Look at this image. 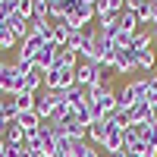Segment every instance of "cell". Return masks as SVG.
Returning <instances> with one entry per match:
<instances>
[{
  "instance_id": "1",
  "label": "cell",
  "mask_w": 157,
  "mask_h": 157,
  "mask_svg": "<svg viewBox=\"0 0 157 157\" xmlns=\"http://www.w3.org/2000/svg\"><path fill=\"white\" fill-rule=\"evenodd\" d=\"M69 88H75V69L54 66V69L44 72V91H63L66 94Z\"/></svg>"
},
{
  "instance_id": "2",
  "label": "cell",
  "mask_w": 157,
  "mask_h": 157,
  "mask_svg": "<svg viewBox=\"0 0 157 157\" xmlns=\"http://www.w3.org/2000/svg\"><path fill=\"white\" fill-rule=\"evenodd\" d=\"M22 82H25V72L16 63H6V66L0 69V94H19Z\"/></svg>"
},
{
  "instance_id": "3",
  "label": "cell",
  "mask_w": 157,
  "mask_h": 157,
  "mask_svg": "<svg viewBox=\"0 0 157 157\" xmlns=\"http://www.w3.org/2000/svg\"><path fill=\"white\" fill-rule=\"evenodd\" d=\"M98 72H101V66H98V63H85V60H78V66H75V85L88 91L91 85H94Z\"/></svg>"
},
{
  "instance_id": "4",
  "label": "cell",
  "mask_w": 157,
  "mask_h": 157,
  "mask_svg": "<svg viewBox=\"0 0 157 157\" xmlns=\"http://www.w3.org/2000/svg\"><path fill=\"white\" fill-rule=\"evenodd\" d=\"M113 72H120V75H129L132 69H138L135 66V54L132 50H116V57H113V66H110Z\"/></svg>"
},
{
  "instance_id": "5",
  "label": "cell",
  "mask_w": 157,
  "mask_h": 157,
  "mask_svg": "<svg viewBox=\"0 0 157 157\" xmlns=\"http://www.w3.org/2000/svg\"><path fill=\"white\" fill-rule=\"evenodd\" d=\"M135 129V135L145 141V148L151 151V154H157V126H151V123H138V126H132Z\"/></svg>"
},
{
  "instance_id": "6",
  "label": "cell",
  "mask_w": 157,
  "mask_h": 157,
  "mask_svg": "<svg viewBox=\"0 0 157 157\" xmlns=\"http://www.w3.org/2000/svg\"><path fill=\"white\" fill-rule=\"evenodd\" d=\"M35 66L41 69V72L54 69V66H57V47H54V44H44L41 50H38V57H35Z\"/></svg>"
},
{
  "instance_id": "7",
  "label": "cell",
  "mask_w": 157,
  "mask_h": 157,
  "mask_svg": "<svg viewBox=\"0 0 157 157\" xmlns=\"http://www.w3.org/2000/svg\"><path fill=\"white\" fill-rule=\"evenodd\" d=\"M107 132H110V129H107V123H104V120H94V123L88 126V135H85V141H88V145H98V148H104V141H107Z\"/></svg>"
},
{
  "instance_id": "8",
  "label": "cell",
  "mask_w": 157,
  "mask_h": 157,
  "mask_svg": "<svg viewBox=\"0 0 157 157\" xmlns=\"http://www.w3.org/2000/svg\"><path fill=\"white\" fill-rule=\"evenodd\" d=\"M41 85H44V72H41V69H38L35 63H32V66L25 69V82H22V91H29V94H38V88H41Z\"/></svg>"
},
{
  "instance_id": "9",
  "label": "cell",
  "mask_w": 157,
  "mask_h": 157,
  "mask_svg": "<svg viewBox=\"0 0 157 157\" xmlns=\"http://www.w3.org/2000/svg\"><path fill=\"white\" fill-rule=\"evenodd\" d=\"M66 101H69L72 113H82V110H88V91H85V88H78V85L66 91Z\"/></svg>"
},
{
  "instance_id": "10",
  "label": "cell",
  "mask_w": 157,
  "mask_h": 157,
  "mask_svg": "<svg viewBox=\"0 0 157 157\" xmlns=\"http://www.w3.org/2000/svg\"><path fill=\"white\" fill-rule=\"evenodd\" d=\"M16 126L22 129V132H38V129H41V116H38L35 110H22L16 116Z\"/></svg>"
},
{
  "instance_id": "11",
  "label": "cell",
  "mask_w": 157,
  "mask_h": 157,
  "mask_svg": "<svg viewBox=\"0 0 157 157\" xmlns=\"http://www.w3.org/2000/svg\"><path fill=\"white\" fill-rule=\"evenodd\" d=\"M120 29L129 32V35L141 32V22H138V16H135V10H123V13H120Z\"/></svg>"
},
{
  "instance_id": "12",
  "label": "cell",
  "mask_w": 157,
  "mask_h": 157,
  "mask_svg": "<svg viewBox=\"0 0 157 157\" xmlns=\"http://www.w3.org/2000/svg\"><path fill=\"white\" fill-rule=\"evenodd\" d=\"M22 141H25V132L16 126V120H10L3 126V145H22Z\"/></svg>"
},
{
  "instance_id": "13",
  "label": "cell",
  "mask_w": 157,
  "mask_h": 157,
  "mask_svg": "<svg viewBox=\"0 0 157 157\" xmlns=\"http://www.w3.org/2000/svg\"><path fill=\"white\" fill-rule=\"evenodd\" d=\"M57 66L75 69V66H78V54H75V50H69V47H57Z\"/></svg>"
},
{
  "instance_id": "14",
  "label": "cell",
  "mask_w": 157,
  "mask_h": 157,
  "mask_svg": "<svg viewBox=\"0 0 157 157\" xmlns=\"http://www.w3.org/2000/svg\"><path fill=\"white\" fill-rule=\"evenodd\" d=\"M69 157H94V148L85 138H69Z\"/></svg>"
},
{
  "instance_id": "15",
  "label": "cell",
  "mask_w": 157,
  "mask_h": 157,
  "mask_svg": "<svg viewBox=\"0 0 157 157\" xmlns=\"http://www.w3.org/2000/svg\"><path fill=\"white\" fill-rule=\"evenodd\" d=\"M148 120H151V107H148L145 101L135 104V107L129 110V126H138V123H148Z\"/></svg>"
},
{
  "instance_id": "16",
  "label": "cell",
  "mask_w": 157,
  "mask_h": 157,
  "mask_svg": "<svg viewBox=\"0 0 157 157\" xmlns=\"http://www.w3.org/2000/svg\"><path fill=\"white\" fill-rule=\"evenodd\" d=\"M154 44V38H151V29L145 32V29H141V32H135V38H132V47H129V50H132V54H141V50H148Z\"/></svg>"
},
{
  "instance_id": "17",
  "label": "cell",
  "mask_w": 157,
  "mask_h": 157,
  "mask_svg": "<svg viewBox=\"0 0 157 157\" xmlns=\"http://www.w3.org/2000/svg\"><path fill=\"white\" fill-rule=\"evenodd\" d=\"M154 63H157L154 47H148V50H141V54H135V66H138L141 72H151V69H154Z\"/></svg>"
},
{
  "instance_id": "18",
  "label": "cell",
  "mask_w": 157,
  "mask_h": 157,
  "mask_svg": "<svg viewBox=\"0 0 157 157\" xmlns=\"http://www.w3.org/2000/svg\"><path fill=\"white\" fill-rule=\"evenodd\" d=\"M98 29L107 35L110 41H116V35L123 32V29H120V16H107V19H101V25H98Z\"/></svg>"
},
{
  "instance_id": "19",
  "label": "cell",
  "mask_w": 157,
  "mask_h": 157,
  "mask_svg": "<svg viewBox=\"0 0 157 157\" xmlns=\"http://www.w3.org/2000/svg\"><path fill=\"white\" fill-rule=\"evenodd\" d=\"M16 44H19V38L10 32V25H6V22H0V54H3V50H13Z\"/></svg>"
},
{
  "instance_id": "20",
  "label": "cell",
  "mask_w": 157,
  "mask_h": 157,
  "mask_svg": "<svg viewBox=\"0 0 157 157\" xmlns=\"http://www.w3.org/2000/svg\"><path fill=\"white\" fill-rule=\"evenodd\" d=\"M135 16L141 25H151L154 22V10H151V0H141V3H135Z\"/></svg>"
},
{
  "instance_id": "21",
  "label": "cell",
  "mask_w": 157,
  "mask_h": 157,
  "mask_svg": "<svg viewBox=\"0 0 157 157\" xmlns=\"http://www.w3.org/2000/svg\"><path fill=\"white\" fill-rule=\"evenodd\" d=\"M75 13H78V19L85 22V29L91 25V19H98V13H94V3H91V0H88V3H78V6H75Z\"/></svg>"
},
{
  "instance_id": "22",
  "label": "cell",
  "mask_w": 157,
  "mask_h": 157,
  "mask_svg": "<svg viewBox=\"0 0 157 157\" xmlns=\"http://www.w3.org/2000/svg\"><path fill=\"white\" fill-rule=\"evenodd\" d=\"M85 38H88V29H78V32H69V38H66V47H69V50H75V54H78V47L85 44Z\"/></svg>"
},
{
  "instance_id": "23",
  "label": "cell",
  "mask_w": 157,
  "mask_h": 157,
  "mask_svg": "<svg viewBox=\"0 0 157 157\" xmlns=\"http://www.w3.org/2000/svg\"><path fill=\"white\" fill-rule=\"evenodd\" d=\"M47 157H69V138H60V141H57V148L50 151Z\"/></svg>"
},
{
  "instance_id": "24",
  "label": "cell",
  "mask_w": 157,
  "mask_h": 157,
  "mask_svg": "<svg viewBox=\"0 0 157 157\" xmlns=\"http://www.w3.org/2000/svg\"><path fill=\"white\" fill-rule=\"evenodd\" d=\"M3 157H29V151H25V145H6Z\"/></svg>"
},
{
  "instance_id": "25",
  "label": "cell",
  "mask_w": 157,
  "mask_h": 157,
  "mask_svg": "<svg viewBox=\"0 0 157 157\" xmlns=\"http://www.w3.org/2000/svg\"><path fill=\"white\" fill-rule=\"evenodd\" d=\"M132 38H135V35H129V32H120V35H116V41H113V44L120 47V50H129V47H132Z\"/></svg>"
},
{
  "instance_id": "26",
  "label": "cell",
  "mask_w": 157,
  "mask_h": 157,
  "mask_svg": "<svg viewBox=\"0 0 157 157\" xmlns=\"http://www.w3.org/2000/svg\"><path fill=\"white\" fill-rule=\"evenodd\" d=\"M151 38H154V41H157V22L151 25Z\"/></svg>"
},
{
  "instance_id": "27",
  "label": "cell",
  "mask_w": 157,
  "mask_h": 157,
  "mask_svg": "<svg viewBox=\"0 0 157 157\" xmlns=\"http://www.w3.org/2000/svg\"><path fill=\"white\" fill-rule=\"evenodd\" d=\"M107 157H129L126 151H116V154H107Z\"/></svg>"
},
{
  "instance_id": "28",
  "label": "cell",
  "mask_w": 157,
  "mask_h": 157,
  "mask_svg": "<svg viewBox=\"0 0 157 157\" xmlns=\"http://www.w3.org/2000/svg\"><path fill=\"white\" fill-rule=\"evenodd\" d=\"M94 157H107V154H104V151H94Z\"/></svg>"
},
{
  "instance_id": "29",
  "label": "cell",
  "mask_w": 157,
  "mask_h": 157,
  "mask_svg": "<svg viewBox=\"0 0 157 157\" xmlns=\"http://www.w3.org/2000/svg\"><path fill=\"white\" fill-rule=\"evenodd\" d=\"M0 113H3V94H0Z\"/></svg>"
},
{
  "instance_id": "30",
  "label": "cell",
  "mask_w": 157,
  "mask_h": 157,
  "mask_svg": "<svg viewBox=\"0 0 157 157\" xmlns=\"http://www.w3.org/2000/svg\"><path fill=\"white\" fill-rule=\"evenodd\" d=\"M3 66H6V63H3V57H0V69H3Z\"/></svg>"
},
{
  "instance_id": "31",
  "label": "cell",
  "mask_w": 157,
  "mask_h": 157,
  "mask_svg": "<svg viewBox=\"0 0 157 157\" xmlns=\"http://www.w3.org/2000/svg\"><path fill=\"white\" fill-rule=\"evenodd\" d=\"M151 72H154V75H157V63H154V69H151Z\"/></svg>"
},
{
  "instance_id": "32",
  "label": "cell",
  "mask_w": 157,
  "mask_h": 157,
  "mask_svg": "<svg viewBox=\"0 0 157 157\" xmlns=\"http://www.w3.org/2000/svg\"><path fill=\"white\" fill-rule=\"evenodd\" d=\"M0 3H6V0H0Z\"/></svg>"
}]
</instances>
